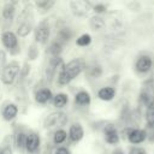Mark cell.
<instances>
[{"instance_id":"9a60e30c","label":"cell","mask_w":154,"mask_h":154,"mask_svg":"<svg viewBox=\"0 0 154 154\" xmlns=\"http://www.w3.org/2000/svg\"><path fill=\"white\" fill-rule=\"evenodd\" d=\"M90 101H91L90 94L85 90H81L75 95V102L79 106H88L90 103Z\"/></svg>"},{"instance_id":"6da1fadb","label":"cell","mask_w":154,"mask_h":154,"mask_svg":"<svg viewBox=\"0 0 154 154\" xmlns=\"http://www.w3.org/2000/svg\"><path fill=\"white\" fill-rule=\"evenodd\" d=\"M84 69V63L81 59H73L63 66L58 75V83L60 85L69 84L73 78H76Z\"/></svg>"},{"instance_id":"603a6c76","label":"cell","mask_w":154,"mask_h":154,"mask_svg":"<svg viewBox=\"0 0 154 154\" xmlns=\"http://www.w3.org/2000/svg\"><path fill=\"white\" fill-rule=\"evenodd\" d=\"M25 140H26V135L24 132H18L16 136V144L18 148H25Z\"/></svg>"},{"instance_id":"9c48e42d","label":"cell","mask_w":154,"mask_h":154,"mask_svg":"<svg viewBox=\"0 0 154 154\" xmlns=\"http://www.w3.org/2000/svg\"><path fill=\"white\" fill-rule=\"evenodd\" d=\"M67 136L72 142H79L84 136V129L79 123H73L67 132Z\"/></svg>"},{"instance_id":"d6a6232c","label":"cell","mask_w":154,"mask_h":154,"mask_svg":"<svg viewBox=\"0 0 154 154\" xmlns=\"http://www.w3.org/2000/svg\"><path fill=\"white\" fill-rule=\"evenodd\" d=\"M113 154H125L124 152H122V150H117V152H114Z\"/></svg>"},{"instance_id":"e0dca14e","label":"cell","mask_w":154,"mask_h":154,"mask_svg":"<svg viewBox=\"0 0 154 154\" xmlns=\"http://www.w3.org/2000/svg\"><path fill=\"white\" fill-rule=\"evenodd\" d=\"M89 25L93 30H101L103 26H105V19L101 17V16H93L89 20Z\"/></svg>"},{"instance_id":"d4e9b609","label":"cell","mask_w":154,"mask_h":154,"mask_svg":"<svg viewBox=\"0 0 154 154\" xmlns=\"http://www.w3.org/2000/svg\"><path fill=\"white\" fill-rule=\"evenodd\" d=\"M54 5V1H48V0H43V1H36V6L41 10H49L52 6Z\"/></svg>"},{"instance_id":"ffe728a7","label":"cell","mask_w":154,"mask_h":154,"mask_svg":"<svg viewBox=\"0 0 154 154\" xmlns=\"http://www.w3.org/2000/svg\"><path fill=\"white\" fill-rule=\"evenodd\" d=\"M67 138V132L64 129H58L53 135V142L55 144H61Z\"/></svg>"},{"instance_id":"484cf974","label":"cell","mask_w":154,"mask_h":154,"mask_svg":"<svg viewBox=\"0 0 154 154\" xmlns=\"http://www.w3.org/2000/svg\"><path fill=\"white\" fill-rule=\"evenodd\" d=\"M71 35H72V32L69 30V29H61L59 32H58V37L59 38H61V40H64V41H69L70 40V37H71Z\"/></svg>"},{"instance_id":"7a4b0ae2","label":"cell","mask_w":154,"mask_h":154,"mask_svg":"<svg viewBox=\"0 0 154 154\" xmlns=\"http://www.w3.org/2000/svg\"><path fill=\"white\" fill-rule=\"evenodd\" d=\"M19 69H20V65L16 60H12L8 64H6V66L1 71V82L6 85L12 84L19 72Z\"/></svg>"},{"instance_id":"8992f818","label":"cell","mask_w":154,"mask_h":154,"mask_svg":"<svg viewBox=\"0 0 154 154\" xmlns=\"http://www.w3.org/2000/svg\"><path fill=\"white\" fill-rule=\"evenodd\" d=\"M49 32H51L49 25L46 22L40 23L35 29V41L38 43H46L49 37Z\"/></svg>"},{"instance_id":"4316f807","label":"cell","mask_w":154,"mask_h":154,"mask_svg":"<svg viewBox=\"0 0 154 154\" xmlns=\"http://www.w3.org/2000/svg\"><path fill=\"white\" fill-rule=\"evenodd\" d=\"M128 154H148V153H147L146 148H143V147H141V146H134V147L129 150Z\"/></svg>"},{"instance_id":"7402d4cb","label":"cell","mask_w":154,"mask_h":154,"mask_svg":"<svg viewBox=\"0 0 154 154\" xmlns=\"http://www.w3.org/2000/svg\"><path fill=\"white\" fill-rule=\"evenodd\" d=\"M90 42H91V36L89 34H82L76 40V45L79 47H87L90 45Z\"/></svg>"},{"instance_id":"f546056e","label":"cell","mask_w":154,"mask_h":154,"mask_svg":"<svg viewBox=\"0 0 154 154\" xmlns=\"http://www.w3.org/2000/svg\"><path fill=\"white\" fill-rule=\"evenodd\" d=\"M101 67L100 66H94L93 69H91V71H90V75L93 76V77H99L100 75H101Z\"/></svg>"},{"instance_id":"52a82bcc","label":"cell","mask_w":154,"mask_h":154,"mask_svg":"<svg viewBox=\"0 0 154 154\" xmlns=\"http://www.w3.org/2000/svg\"><path fill=\"white\" fill-rule=\"evenodd\" d=\"M103 135H105V141L111 146H116L120 141V135H119L118 130L112 125H109L105 129Z\"/></svg>"},{"instance_id":"2e32d148","label":"cell","mask_w":154,"mask_h":154,"mask_svg":"<svg viewBox=\"0 0 154 154\" xmlns=\"http://www.w3.org/2000/svg\"><path fill=\"white\" fill-rule=\"evenodd\" d=\"M53 106L55 108H63L67 105L69 102V96L65 93H58L53 96Z\"/></svg>"},{"instance_id":"ac0fdd59","label":"cell","mask_w":154,"mask_h":154,"mask_svg":"<svg viewBox=\"0 0 154 154\" xmlns=\"http://www.w3.org/2000/svg\"><path fill=\"white\" fill-rule=\"evenodd\" d=\"M144 119H146V124L148 128H154V103L146 107Z\"/></svg>"},{"instance_id":"4dcf8cb0","label":"cell","mask_w":154,"mask_h":154,"mask_svg":"<svg viewBox=\"0 0 154 154\" xmlns=\"http://www.w3.org/2000/svg\"><path fill=\"white\" fill-rule=\"evenodd\" d=\"M54 154H70V152H69V149L65 148V147H59V148L55 149Z\"/></svg>"},{"instance_id":"7c38bea8","label":"cell","mask_w":154,"mask_h":154,"mask_svg":"<svg viewBox=\"0 0 154 154\" xmlns=\"http://www.w3.org/2000/svg\"><path fill=\"white\" fill-rule=\"evenodd\" d=\"M97 97L102 101H112L116 97V89L111 85L102 87L97 90Z\"/></svg>"},{"instance_id":"f1b7e54d","label":"cell","mask_w":154,"mask_h":154,"mask_svg":"<svg viewBox=\"0 0 154 154\" xmlns=\"http://www.w3.org/2000/svg\"><path fill=\"white\" fill-rule=\"evenodd\" d=\"M94 11H95V13H96L97 16H100L101 13L106 12V6H105L103 4H96V5L94 6Z\"/></svg>"},{"instance_id":"277c9868","label":"cell","mask_w":154,"mask_h":154,"mask_svg":"<svg viewBox=\"0 0 154 154\" xmlns=\"http://www.w3.org/2000/svg\"><path fill=\"white\" fill-rule=\"evenodd\" d=\"M126 140L132 146H140L148 138V132L142 128H130L126 130Z\"/></svg>"},{"instance_id":"3957f363","label":"cell","mask_w":154,"mask_h":154,"mask_svg":"<svg viewBox=\"0 0 154 154\" xmlns=\"http://www.w3.org/2000/svg\"><path fill=\"white\" fill-rule=\"evenodd\" d=\"M154 67V60L149 54H141L135 60V71L138 75H148Z\"/></svg>"},{"instance_id":"d6986e66","label":"cell","mask_w":154,"mask_h":154,"mask_svg":"<svg viewBox=\"0 0 154 154\" xmlns=\"http://www.w3.org/2000/svg\"><path fill=\"white\" fill-rule=\"evenodd\" d=\"M14 12H16V7H14V4L13 2H7L4 8H2V17L7 20L12 19L13 16H14Z\"/></svg>"},{"instance_id":"30bf717a","label":"cell","mask_w":154,"mask_h":154,"mask_svg":"<svg viewBox=\"0 0 154 154\" xmlns=\"http://www.w3.org/2000/svg\"><path fill=\"white\" fill-rule=\"evenodd\" d=\"M40 143H41V140H40V136L35 132H31L29 135H26V140H25V149L29 152V153H35L38 147H40Z\"/></svg>"},{"instance_id":"5b68a950","label":"cell","mask_w":154,"mask_h":154,"mask_svg":"<svg viewBox=\"0 0 154 154\" xmlns=\"http://www.w3.org/2000/svg\"><path fill=\"white\" fill-rule=\"evenodd\" d=\"M67 122V116L64 112H53L51 113L46 120H45V125L47 128H54V126H63L65 125Z\"/></svg>"},{"instance_id":"cb8c5ba5","label":"cell","mask_w":154,"mask_h":154,"mask_svg":"<svg viewBox=\"0 0 154 154\" xmlns=\"http://www.w3.org/2000/svg\"><path fill=\"white\" fill-rule=\"evenodd\" d=\"M60 52H61V45H60V42L54 41V42L49 46V53H52V54H54V55H58Z\"/></svg>"},{"instance_id":"83f0119b","label":"cell","mask_w":154,"mask_h":154,"mask_svg":"<svg viewBox=\"0 0 154 154\" xmlns=\"http://www.w3.org/2000/svg\"><path fill=\"white\" fill-rule=\"evenodd\" d=\"M6 66V53L4 49H0V71Z\"/></svg>"},{"instance_id":"44dd1931","label":"cell","mask_w":154,"mask_h":154,"mask_svg":"<svg viewBox=\"0 0 154 154\" xmlns=\"http://www.w3.org/2000/svg\"><path fill=\"white\" fill-rule=\"evenodd\" d=\"M31 31V25L28 23V22H23L18 25V29H17V34L20 36V37H26Z\"/></svg>"},{"instance_id":"ba28073f","label":"cell","mask_w":154,"mask_h":154,"mask_svg":"<svg viewBox=\"0 0 154 154\" xmlns=\"http://www.w3.org/2000/svg\"><path fill=\"white\" fill-rule=\"evenodd\" d=\"M1 42L2 45L8 48V49H13L17 47L18 45V38H17V35L13 32V31H10V30H6L2 32L1 35Z\"/></svg>"},{"instance_id":"4fadbf2b","label":"cell","mask_w":154,"mask_h":154,"mask_svg":"<svg viewBox=\"0 0 154 154\" xmlns=\"http://www.w3.org/2000/svg\"><path fill=\"white\" fill-rule=\"evenodd\" d=\"M53 94H52V90L48 89V88H42V89H38L35 94V100L37 103H47L48 101H51L53 99Z\"/></svg>"},{"instance_id":"1f68e13d","label":"cell","mask_w":154,"mask_h":154,"mask_svg":"<svg viewBox=\"0 0 154 154\" xmlns=\"http://www.w3.org/2000/svg\"><path fill=\"white\" fill-rule=\"evenodd\" d=\"M0 154H12V150H11L10 147H5L0 150Z\"/></svg>"},{"instance_id":"5bb4252c","label":"cell","mask_w":154,"mask_h":154,"mask_svg":"<svg viewBox=\"0 0 154 154\" xmlns=\"http://www.w3.org/2000/svg\"><path fill=\"white\" fill-rule=\"evenodd\" d=\"M18 113V107L14 103H7L2 108V117L5 120H12Z\"/></svg>"},{"instance_id":"8fae6325","label":"cell","mask_w":154,"mask_h":154,"mask_svg":"<svg viewBox=\"0 0 154 154\" xmlns=\"http://www.w3.org/2000/svg\"><path fill=\"white\" fill-rule=\"evenodd\" d=\"M70 6H71L72 12L78 17L87 14V12L89 11V7H90L89 2H87V1H71Z\"/></svg>"}]
</instances>
